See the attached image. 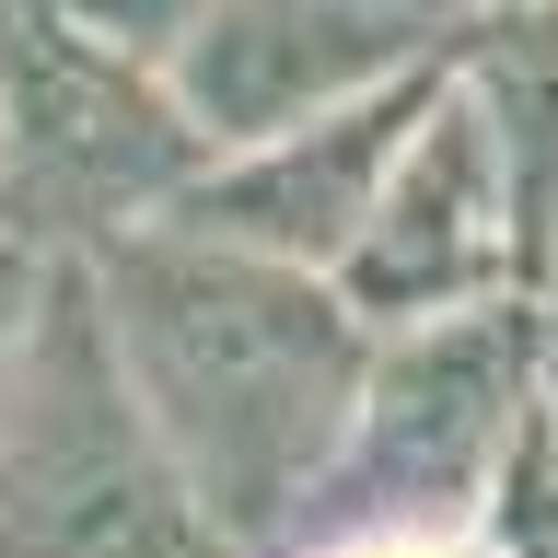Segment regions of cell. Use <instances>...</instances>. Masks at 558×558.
Instances as JSON below:
<instances>
[{
	"label": "cell",
	"mask_w": 558,
	"mask_h": 558,
	"mask_svg": "<svg viewBox=\"0 0 558 558\" xmlns=\"http://www.w3.org/2000/svg\"><path fill=\"white\" fill-rule=\"evenodd\" d=\"M535 303L558 314V233H547V256H535Z\"/></svg>",
	"instance_id": "8fae6325"
},
{
	"label": "cell",
	"mask_w": 558,
	"mask_h": 558,
	"mask_svg": "<svg viewBox=\"0 0 558 558\" xmlns=\"http://www.w3.org/2000/svg\"><path fill=\"white\" fill-rule=\"evenodd\" d=\"M338 291L361 303L373 338H408V326H442V314H477V303H512L523 291V209H512L500 140L465 105V82L442 94V117L396 163L361 256L338 268Z\"/></svg>",
	"instance_id": "8992f818"
},
{
	"label": "cell",
	"mask_w": 558,
	"mask_h": 558,
	"mask_svg": "<svg viewBox=\"0 0 558 558\" xmlns=\"http://www.w3.org/2000/svg\"><path fill=\"white\" fill-rule=\"evenodd\" d=\"M465 12H500V0H465Z\"/></svg>",
	"instance_id": "7c38bea8"
},
{
	"label": "cell",
	"mask_w": 558,
	"mask_h": 558,
	"mask_svg": "<svg viewBox=\"0 0 558 558\" xmlns=\"http://www.w3.org/2000/svg\"><path fill=\"white\" fill-rule=\"evenodd\" d=\"M442 94H453V47L430 70H408V82H384V94L314 117V129H279V140H256V151H221L209 186L174 209V221H198V233L244 244V256L338 279L349 256H361V233H373L396 163H408L418 129L442 117Z\"/></svg>",
	"instance_id": "5b68a950"
},
{
	"label": "cell",
	"mask_w": 558,
	"mask_h": 558,
	"mask_svg": "<svg viewBox=\"0 0 558 558\" xmlns=\"http://www.w3.org/2000/svg\"><path fill=\"white\" fill-rule=\"evenodd\" d=\"M0 12H24V0H0Z\"/></svg>",
	"instance_id": "4fadbf2b"
},
{
	"label": "cell",
	"mask_w": 558,
	"mask_h": 558,
	"mask_svg": "<svg viewBox=\"0 0 558 558\" xmlns=\"http://www.w3.org/2000/svg\"><path fill=\"white\" fill-rule=\"evenodd\" d=\"M209 129L163 70L94 47L47 0L0 12V233L35 256H105L209 186Z\"/></svg>",
	"instance_id": "277c9868"
},
{
	"label": "cell",
	"mask_w": 558,
	"mask_h": 558,
	"mask_svg": "<svg viewBox=\"0 0 558 558\" xmlns=\"http://www.w3.org/2000/svg\"><path fill=\"white\" fill-rule=\"evenodd\" d=\"M0 558H244L151 430L82 256L47 268L0 430Z\"/></svg>",
	"instance_id": "3957f363"
},
{
	"label": "cell",
	"mask_w": 558,
	"mask_h": 558,
	"mask_svg": "<svg viewBox=\"0 0 558 558\" xmlns=\"http://www.w3.org/2000/svg\"><path fill=\"white\" fill-rule=\"evenodd\" d=\"M535 396H547V442H558V314H547V384Z\"/></svg>",
	"instance_id": "30bf717a"
},
{
	"label": "cell",
	"mask_w": 558,
	"mask_h": 558,
	"mask_svg": "<svg viewBox=\"0 0 558 558\" xmlns=\"http://www.w3.org/2000/svg\"><path fill=\"white\" fill-rule=\"evenodd\" d=\"M82 279L209 523L244 558H291L384 361L361 303L338 279L244 256L198 221H140L105 256H82Z\"/></svg>",
	"instance_id": "6da1fadb"
},
{
	"label": "cell",
	"mask_w": 558,
	"mask_h": 558,
	"mask_svg": "<svg viewBox=\"0 0 558 558\" xmlns=\"http://www.w3.org/2000/svg\"><path fill=\"white\" fill-rule=\"evenodd\" d=\"M535 384H547V303L442 314L384 338L373 396L349 418L338 465L314 488L291 558H430V547H488L500 488L535 442Z\"/></svg>",
	"instance_id": "7a4b0ae2"
},
{
	"label": "cell",
	"mask_w": 558,
	"mask_h": 558,
	"mask_svg": "<svg viewBox=\"0 0 558 558\" xmlns=\"http://www.w3.org/2000/svg\"><path fill=\"white\" fill-rule=\"evenodd\" d=\"M47 12L82 24L94 47H117V59L163 70V82H174V59L198 47V24H209V0H47Z\"/></svg>",
	"instance_id": "ba28073f"
},
{
	"label": "cell",
	"mask_w": 558,
	"mask_h": 558,
	"mask_svg": "<svg viewBox=\"0 0 558 558\" xmlns=\"http://www.w3.org/2000/svg\"><path fill=\"white\" fill-rule=\"evenodd\" d=\"M453 82H465V105L500 140V174H512V209H523V291H535V256L558 233V0L465 12Z\"/></svg>",
	"instance_id": "52a82bcc"
},
{
	"label": "cell",
	"mask_w": 558,
	"mask_h": 558,
	"mask_svg": "<svg viewBox=\"0 0 558 558\" xmlns=\"http://www.w3.org/2000/svg\"><path fill=\"white\" fill-rule=\"evenodd\" d=\"M47 268L24 233H0V430H12V384H24V338H35V303H47Z\"/></svg>",
	"instance_id": "9c48e42d"
}]
</instances>
